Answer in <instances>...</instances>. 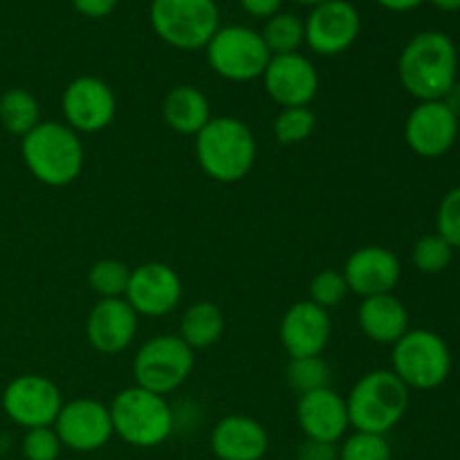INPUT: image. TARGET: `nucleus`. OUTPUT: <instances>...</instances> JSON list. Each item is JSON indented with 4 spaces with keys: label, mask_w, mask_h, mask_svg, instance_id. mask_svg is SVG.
<instances>
[{
    "label": "nucleus",
    "mask_w": 460,
    "mask_h": 460,
    "mask_svg": "<svg viewBox=\"0 0 460 460\" xmlns=\"http://www.w3.org/2000/svg\"><path fill=\"white\" fill-rule=\"evenodd\" d=\"M139 314L126 299H99L85 322V337L97 353L117 355L133 344Z\"/></svg>",
    "instance_id": "nucleus-19"
},
{
    "label": "nucleus",
    "mask_w": 460,
    "mask_h": 460,
    "mask_svg": "<svg viewBox=\"0 0 460 460\" xmlns=\"http://www.w3.org/2000/svg\"><path fill=\"white\" fill-rule=\"evenodd\" d=\"M391 371L409 386V391L438 389L452 373V353L447 341L427 328H409L394 344Z\"/></svg>",
    "instance_id": "nucleus-7"
},
{
    "label": "nucleus",
    "mask_w": 460,
    "mask_h": 460,
    "mask_svg": "<svg viewBox=\"0 0 460 460\" xmlns=\"http://www.w3.org/2000/svg\"><path fill=\"white\" fill-rule=\"evenodd\" d=\"M148 21L166 45L182 52L207 48L220 30L216 0H151Z\"/></svg>",
    "instance_id": "nucleus-6"
},
{
    "label": "nucleus",
    "mask_w": 460,
    "mask_h": 460,
    "mask_svg": "<svg viewBox=\"0 0 460 460\" xmlns=\"http://www.w3.org/2000/svg\"><path fill=\"white\" fill-rule=\"evenodd\" d=\"M21 449L25 460H58L63 445L54 427H36L25 431Z\"/></svg>",
    "instance_id": "nucleus-34"
},
{
    "label": "nucleus",
    "mask_w": 460,
    "mask_h": 460,
    "mask_svg": "<svg viewBox=\"0 0 460 460\" xmlns=\"http://www.w3.org/2000/svg\"><path fill=\"white\" fill-rule=\"evenodd\" d=\"M308 292H310L308 301H313V304L319 305V308L331 310V308H337V305L349 296L350 290L344 274L337 272V270H322V272H317L313 277Z\"/></svg>",
    "instance_id": "nucleus-31"
},
{
    "label": "nucleus",
    "mask_w": 460,
    "mask_h": 460,
    "mask_svg": "<svg viewBox=\"0 0 460 460\" xmlns=\"http://www.w3.org/2000/svg\"><path fill=\"white\" fill-rule=\"evenodd\" d=\"M225 332V314L211 301H196L180 319V340L191 350L214 346Z\"/></svg>",
    "instance_id": "nucleus-24"
},
{
    "label": "nucleus",
    "mask_w": 460,
    "mask_h": 460,
    "mask_svg": "<svg viewBox=\"0 0 460 460\" xmlns=\"http://www.w3.org/2000/svg\"><path fill=\"white\" fill-rule=\"evenodd\" d=\"M440 12H460V0H429Z\"/></svg>",
    "instance_id": "nucleus-40"
},
{
    "label": "nucleus",
    "mask_w": 460,
    "mask_h": 460,
    "mask_svg": "<svg viewBox=\"0 0 460 460\" xmlns=\"http://www.w3.org/2000/svg\"><path fill=\"white\" fill-rule=\"evenodd\" d=\"M358 322L368 340L382 346H394L409 331V310L394 292L367 296L359 304Z\"/></svg>",
    "instance_id": "nucleus-22"
},
{
    "label": "nucleus",
    "mask_w": 460,
    "mask_h": 460,
    "mask_svg": "<svg viewBox=\"0 0 460 460\" xmlns=\"http://www.w3.org/2000/svg\"><path fill=\"white\" fill-rule=\"evenodd\" d=\"M270 436L250 416H225L211 429V452L218 460H263Z\"/></svg>",
    "instance_id": "nucleus-21"
},
{
    "label": "nucleus",
    "mask_w": 460,
    "mask_h": 460,
    "mask_svg": "<svg viewBox=\"0 0 460 460\" xmlns=\"http://www.w3.org/2000/svg\"><path fill=\"white\" fill-rule=\"evenodd\" d=\"M409 386L389 368H377L355 382L346 398L355 431L386 436L409 411Z\"/></svg>",
    "instance_id": "nucleus-4"
},
{
    "label": "nucleus",
    "mask_w": 460,
    "mask_h": 460,
    "mask_svg": "<svg viewBox=\"0 0 460 460\" xmlns=\"http://www.w3.org/2000/svg\"><path fill=\"white\" fill-rule=\"evenodd\" d=\"M40 124L39 99L25 88H12L0 94V126L7 133L25 137Z\"/></svg>",
    "instance_id": "nucleus-25"
},
{
    "label": "nucleus",
    "mask_w": 460,
    "mask_h": 460,
    "mask_svg": "<svg viewBox=\"0 0 460 460\" xmlns=\"http://www.w3.org/2000/svg\"><path fill=\"white\" fill-rule=\"evenodd\" d=\"M376 3L389 12H411V9L420 7L425 0H376Z\"/></svg>",
    "instance_id": "nucleus-38"
},
{
    "label": "nucleus",
    "mask_w": 460,
    "mask_h": 460,
    "mask_svg": "<svg viewBox=\"0 0 460 460\" xmlns=\"http://www.w3.org/2000/svg\"><path fill=\"white\" fill-rule=\"evenodd\" d=\"M66 124L75 133H99L108 128L117 115V97L111 85L93 75L76 76L61 94Z\"/></svg>",
    "instance_id": "nucleus-11"
},
{
    "label": "nucleus",
    "mask_w": 460,
    "mask_h": 460,
    "mask_svg": "<svg viewBox=\"0 0 460 460\" xmlns=\"http://www.w3.org/2000/svg\"><path fill=\"white\" fill-rule=\"evenodd\" d=\"M52 427L63 447L79 454L97 452L115 436L111 407L93 398L63 402Z\"/></svg>",
    "instance_id": "nucleus-12"
},
{
    "label": "nucleus",
    "mask_w": 460,
    "mask_h": 460,
    "mask_svg": "<svg viewBox=\"0 0 460 460\" xmlns=\"http://www.w3.org/2000/svg\"><path fill=\"white\" fill-rule=\"evenodd\" d=\"M196 157L207 178L223 184L241 182L256 162V139L236 117H211L196 135Z\"/></svg>",
    "instance_id": "nucleus-3"
},
{
    "label": "nucleus",
    "mask_w": 460,
    "mask_h": 460,
    "mask_svg": "<svg viewBox=\"0 0 460 460\" xmlns=\"http://www.w3.org/2000/svg\"><path fill=\"white\" fill-rule=\"evenodd\" d=\"M238 4H241L243 12L250 13V16L268 21L274 13L281 12L283 0H238Z\"/></svg>",
    "instance_id": "nucleus-37"
},
{
    "label": "nucleus",
    "mask_w": 460,
    "mask_h": 460,
    "mask_svg": "<svg viewBox=\"0 0 460 460\" xmlns=\"http://www.w3.org/2000/svg\"><path fill=\"white\" fill-rule=\"evenodd\" d=\"M454 247L445 241L438 234H427V236L418 238L413 245L411 261L416 265L418 272L422 274H440L452 265Z\"/></svg>",
    "instance_id": "nucleus-30"
},
{
    "label": "nucleus",
    "mask_w": 460,
    "mask_h": 460,
    "mask_svg": "<svg viewBox=\"0 0 460 460\" xmlns=\"http://www.w3.org/2000/svg\"><path fill=\"white\" fill-rule=\"evenodd\" d=\"M119 0H72V7L85 18H106L117 9Z\"/></svg>",
    "instance_id": "nucleus-35"
},
{
    "label": "nucleus",
    "mask_w": 460,
    "mask_h": 460,
    "mask_svg": "<svg viewBox=\"0 0 460 460\" xmlns=\"http://www.w3.org/2000/svg\"><path fill=\"white\" fill-rule=\"evenodd\" d=\"M341 274L349 283V290L367 299V296L394 292L402 277V265L398 256L386 247L367 245L349 256Z\"/></svg>",
    "instance_id": "nucleus-18"
},
{
    "label": "nucleus",
    "mask_w": 460,
    "mask_h": 460,
    "mask_svg": "<svg viewBox=\"0 0 460 460\" xmlns=\"http://www.w3.org/2000/svg\"><path fill=\"white\" fill-rule=\"evenodd\" d=\"M460 119L443 102H418L404 124V142L425 160L447 155L458 139Z\"/></svg>",
    "instance_id": "nucleus-15"
},
{
    "label": "nucleus",
    "mask_w": 460,
    "mask_h": 460,
    "mask_svg": "<svg viewBox=\"0 0 460 460\" xmlns=\"http://www.w3.org/2000/svg\"><path fill=\"white\" fill-rule=\"evenodd\" d=\"M108 407L112 431L130 447H157L166 443L175 429V411L164 395L151 394L137 385L119 391Z\"/></svg>",
    "instance_id": "nucleus-5"
},
{
    "label": "nucleus",
    "mask_w": 460,
    "mask_h": 460,
    "mask_svg": "<svg viewBox=\"0 0 460 460\" xmlns=\"http://www.w3.org/2000/svg\"><path fill=\"white\" fill-rule=\"evenodd\" d=\"M193 350L180 335H157L139 346L133 359L135 385L157 395L175 394L193 371Z\"/></svg>",
    "instance_id": "nucleus-8"
},
{
    "label": "nucleus",
    "mask_w": 460,
    "mask_h": 460,
    "mask_svg": "<svg viewBox=\"0 0 460 460\" xmlns=\"http://www.w3.org/2000/svg\"><path fill=\"white\" fill-rule=\"evenodd\" d=\"M402 88L418 102H440L458 81V49L443 31H420L398 58Z\"/></svg>",
    "instance_id": "nucleus-1"
},
{
    "label": "nucleus",
    "mask_w": 460,
    "mask_h": 460,
    "mask_svg": "<svg viewBox=\"0 0 460 460\" xmlns=\"http://www.w3.org/2000/svg\"><path fill=\"white\" fill-rule=\"evenodd\" d=\"M317 128V115L308 106L281 108L274 119V139L283 146H295L305 142Z\"/></svg>",
    "instance_id": "nucleus-29"
},
{
    "label": "nucleus",
    "mask_w": 460,
    "mask_h": 460,
    "mask_svg": "<svg viewBox=\"0 0 460 460\" xmlns=\"http://www.w3.org/2000/svg\"><path fill=\"white\" fill-rule=\"evenodd\" d=\"M296 422H299L305 440L337 445V440L344 438L346 431L350 429L346 398L335 394L331 386L299 395Z\"/></svg>",
    "instance_id": "nucleus-20"
},
{
    "label": "nucleus",
    "mask_w": 460,
    "mask_h": 460,
    "mask_svg": "<svg viewBox=\"0 0 460 460\" xmlns=\"http://www.w3.org/2000/svg\"><path fill=\"white\" fill-rule=\"evenodd\" d=\"M288 385L295 394L305 395L313 394V391H322L331 386L332 371L331 364L322 358V355H314V358H295L288 364Z\"/></svg>",
    "instance_id": "nucleus-27"
},
{
    "label": "nucleus",
    "mask_w": 460,
    "mask_h": 460,
    "mask_svg": "<svg viewBox=\"0 0 460 460\" xmlns=\"http://www.w3.org/2000/svg\"><path fill=\"white\" fill-rule=\"evenodd\" d=\"M391 445L386 436L355 431L341 443L340 460H391Z\"/></svg>",
    "instance_id": "nucleus-32"
},
{
    "label": "nucleus",
    "mask_w": 460,
    "mask_h": 460,
    "mask_svg": "<svg viewBox=\"0 0 460 460\" xmlns=\"http://www.w3.org/2000/svg\"><path fill=\"white\" fill-rule=\"evenodd\" d=\"M331 314L328 310L314 305L313 301L292 304L279 326V337L290 359L322 355L331 341Z\"/></svg>",
    "instance_id": "nucleus-17"
},
{
    "label": "nucleus",
    "mask_w": 460,
    "mask_h": 460,
    "mask_svg": "<svg viewBox=\"0 0 460 460\" xmlns=\"http://www.w3.org/2000/svg\"><path fill=\"white\" fill-rule=\"evenodd\" d=\"M261 79L270 99L281 108L310 106L319 93L317 67L299 52L270 58Z\"/></svg>",
    "instance_id": "nucleus-16"
},
{
    "label": "nucleus",
    "mask_w": 460,
    "mask_h": 460,
    "mask_svg": "<svg viewBox=\"0 0 460 460\" xmlns=\"http://www.w3.org/2000/svg\"><path fill=\"white\" fill-rule=\"evenodd\" d=\"M128 281V265L117 259H102L88 270V286L99 299H124Z\"/></svg>",
    "instance_id": "nucleus-28"
},
{
    "label": "nucleus",
    "mask_w": 460,
    "mask_h": 460,
    "mask_svg": "<svg viewBox=\"0 0 460 460\" xmlns=\"http://www.w3.org/2000/svg\"><path fill=\"white\" fill-rule=\"evenodd\" d=\"M61 407L63 398L58 386L39 373L13 377L3 391V411L22 429L52 427Z\"/></svg>",
    "instance_id": "nucleus-10"
},
{
    "label": "nucleus",
    "mask_w": 460,
    "mask_h": 460,
    "mask_svg": "<svg viewBox=\"0 0 460 460\" xmlns=\"http://www.w3.org/2000/svg\"><path fill=\"white\" fill-rule=\"evenodd\" d=\"M261 39H263L265 48L270 49L272 57L296 54L301 45L305 43V25L296 13L279 12L265 21Z\"/></svg>",
    "instance_id": "nucleus-26"
},
{
    "label": "nucleus",
    "mask_w": 460,
    "mask_h": 460,
    "mask_svg": "<svg viewBox=\"0 0 460 460\" xmlns=\"http://www.w3.org/2000/svg\"><path fill=\"white\" fill-rule=\"evenodd\" d=\"M292 3H299V4H313V7H317V4L328 3V0H292Z\"/></svg>",
    "instance_id": "nucleus-41"
},
{
    "label": "nucleus",
    "mask_w": 460,
    "mask_h": 460,
    "mask_svg": "<svg viewBox=\"0 0 460 460\" xmlns=\"http://www.w3.org/2000/svg\"><path fill=\"white\" fill-rule=\"evenodd\" d=\"M182 279L171 265L151 261L130 270L124 299L139 317H164L182 301Z\"/></svg>",
    "instance_id": "nucleus-14"
},
{
    "label": "nucleus",
    "mask_w": 460,
    "mask_h": 460,
    "mask_svg": "<svg viewBox=\"0 0 460 460\" xmlns=\"http://www.w3.org/2000/svg\"><path fill=\"white\" fill-rule=\"evenodd\" d=\"M440 102H443L445 106H447L449 111H452L454 115H456L460 119V81H456V84H454L452 88L445 93V97L440 99Z\"/></svg>",
    "instance_id": "nucleus-39"
},
{
    "label": "nucleus",
    "mask_w": 460,
    "mask_h": 460,
    "mask_svg": "<svg viewBox=\"0 0 460 460\" xmlns=\"http://www.w3.org/2000/svg\"><path fill=\"white\" fill-rule=\"evenodd\" d=\"M436 234L460 250V187L449 189L436 211Z\"/></svg>",
    "instance_id": "nucleus-33"
},
{
    "label": "nucleus",
    "mask_w": 460,
    "mask_h": 460,
    "mask_svg": "<svg viewBox=\"0 0 460 460\" xmlns=\"http://www.w3.org/2000/svg\"><path fill=\"white\" fill-rule=\"evenodd\" d=\"M21 155L27 171L45 187L61 189L84 171L85 151L79 133L66 121H40L22 137Z\"/></svg>",
    "instance_id": "nucleus-2"
},
{
    "label": "nucleus",
    "mask_w": 460,
    "mask_h": 460,
    "mask_svg": "<svg viewBox=\"0 0 460 460\" xmlns=\"http://www.w3.org/2000/svg\"><path fill=\"white\" fill-rule=\"evenodd\" d=\"M205 49L211 70L236 84L261 79L272 58L261 31L245 25L220 27Z\"/></svg>",
    "instance_id": "nucleus-9"
},
{
    "label": "nucleus",
    "mask_w": 460,
    "mask_h": 460,
    "mask_svg": "<svg viewBox=\"0 0 460 460\" xmlns=\"http://www.w3.org/2000/svg\"><path fill=\"white\" fill-rule=\"evenodd\" d=\"M296 460H340V449L331 443H314L305 440L296 454Z\"/></svg>",
    "instance_id": "nucleus-36"
},
{
    "label": "nucleus",
    "mask_w": 460,
    "mask_h": 460,
    "mask_svg": "<svg viewBox=\"0 0 460 460\" xmlns=\"http://www.w3.org/2000/svg\"><path fill=\"white\" fill-rule=\"evenodd\" d=\"M305 25V45L319 57H337L346 52L358 40L362 30V18L358 7L349 0H328L317 4Z\"/></svg>",
    "instance_id": "nucleus-13"
},
{
    "label": "nucleus",
    "mask_w": 460,
    "mask_h": 460,
    "mask_svg": "<svg viewBox=\"0 0 460 460\" xmlns=\"http://www.w3.org/2000/svg\"><path fill=\"white\" fill-rule=\"evenodd\" d=\"M162 115L171 130L196 137L211 121V103L207 94L196 85L182 84L166 93L164 102H162Z\"/></svg>",
    "instance_id": "nucleus-23"
}]
</instances>
